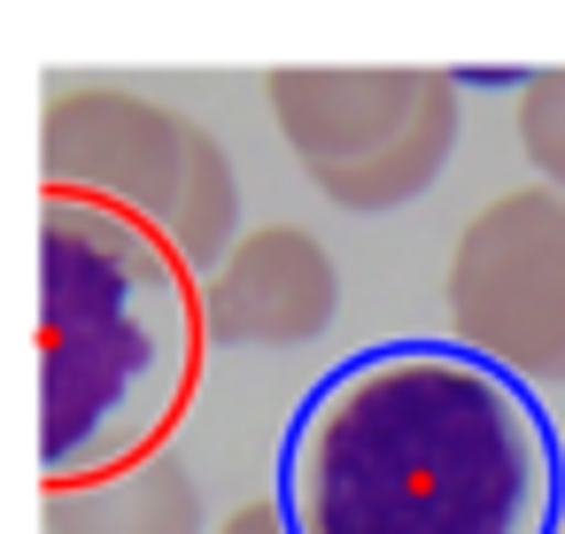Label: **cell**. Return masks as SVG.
<instances>
[{
    "instance_id": "cell-1",
    "label": "cell",
    "mask_w": 565,
    "mask_h": 534,
    "mask_svg": "<svg viewBox=\"0 0 565 534\" xmlns=\"http://www.w3.org/2000/svg\"><path fill=\"white\" fill-rule=\"evenodd\" d=\"M565 449L534 387L457 341L333 364L279 441L287 534H557Z\"/></svg>"
},
{
    "instance_id": "cell-2",
    "label": "cell",
    "mask_w": 565,
    "mask_h": 534,
    "mask_svg": "<svg viewBox=\"0 0 565 534\" xmlns=\"http://www.w3.org/2000/svg\"><path fill=\"white\" fill-rule=\"evenodd\" d=\"M202 287L132 217L40 202V480L78 488L163 449L202 387Z\"/></svg>"
},
{
    "instance_id": "cell-3",
    "label": "cell",
    "mask_w": 565,
    "mask_h": 534,
    "mask_svg": "<svg viewBox=\"0 0 565 534\" xmlns=\"http://www.w3.org/2000/svg\"><path fill=\"white\" fill-rule=\"evenodd\" d=\"M40 179L47 194L148 225L186 271H217L225 248L241 241L233 156L194 117L148 94H125V86H47Z\"/></svg>"
},
{
    "instance_id": "cell-4",
    "label": "cell",
    "mask_w": 565,
    "mask_h": 534,
    "mask_svg": "<svg viewBox=\"0 0 565 534\" xmlns=\"http://www.w3.org/2000/svg\"><path fill=\"white\" fill-rule=\"evenodd\" d=\"M264 94L302 179L356 217L418 202L449 171L465 125V86L449 71H271Z\"/></svg>"
},
{
    "instance_id": "cell-5",
    "label": "cell",
    "mask_w": 565,
    "mask_h": 534,
    "mask_svg": "<svg viewBox=\"0 0 565 534\" xmlns=\"http://www.w3.org/2000/svg\"><path fill=\"white\" fill-rule=\"evenodd\" d=\"M457 349L519 387H565V194H495L449 248Z\"/></svg>"
},
{
    "instance_id": "cell-6",
    "label": "cell",
    "mask_w": 565,
    "mask_h": 534,
    "mask_svg": "<svg viewBox=\"0 0 565 534\" xmlns=\"http://www.w3.org/2000/svg\"><path fill=\"white\" fill-rule=\"evenodd\" d=\"M341 271L318 233L302 225H256L225 248V264L202 279V333L225 349H302L333 325Z\"/></svg>"
},
{
    "instance_id": "cell-7",
    "label": "cell",
    "mask_w": 565,
    "mask_h": 534,
    "mask_svg": "<svg viewBox=\"0 0 565 534\" xmlns=\"http://www.w3.org/2000/svg\"><path fill=\"white\" fill-rule=\"evenodd\" d=\"M40 526L47 534H210L202 480L171 449H156L125 472H102V480H78V488H47Z\"/></svg>"
},
{
    "instance_id": "cell-8",
    "label": "cell",
    "mask_w": 565,
    "mask_h": 534,
    "mask_svg": "<svg viewBox=\"0 0 565 534\" xmlns=\"http://www.w3.org/2000/svg\"><path fill=\"white\" fill-rule=\"evenodd\" d=\"M519 148L550 179V194H565V71L519 78Z\"/></svg>"
},
{
    "instance_id": "cell-9",
    "label": "cell",
    "mask_w": 565,
    "mask_h": 534,
    "mask_svg": "<svg viewBox=\"0 0 565 534\" xmlns=\"http://www.w3.org/2000/svg\"><path fill=\"white\" fill-rule=\"evenodd\" d=\"M217 534H287V519H279V503H271V495H256V503H241Z\"/></svg>"
},
{
    "instance_id": "cell-10",
    "label": "cell",
    "mask_w": 565,
    "mask_h": 534,
    "mask_svg": "<svg viewBox=\"0 0 565 534\" xmlns=\"http://www.w3.org/2000/svg\"><path fill=\"white\" fill-rule=\"evenodd\" d=\"M557 534H565V495H557Z\"/></svg>"
}]
</instances>
